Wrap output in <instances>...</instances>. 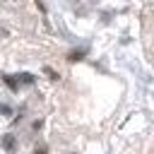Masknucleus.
Instances as JSON below:
<instances>
[{
  "label": "nucleus",
  "mask_w": 154,
  "mask_h": 154,
  "mask_svg": "<svg viewBox=\"0 0 154 154\" xmlns=\"http://www.w3.org/2000/svg\"><path fill=\"white\" fill-rule=\"evenodd\" d=\"M2 144H5V149H12V147H14V137H5Z\"/></svg>",
  "instance_id": "obj_1"
},
{
  "label": "nucleus",
  "mask_w": 154,
  "mask_h": 154,
  "mask_svg": "<svg viewBox=\"0 0 154 154\" xmlns=\"http://www.w3.org/2000/svg\"><path fill=\"white\" fill-rule=\"evenodd\" d=\"M43 72H46V75H48V77H51V79H58V72H55V70H51V67H46V70H43Z\"/></svg>",
  "instance_id": "obj_2"
},
{
  "label": "nucleus",
  "mask_w": 154,
  "mask_h": 154,
  "mask_svg": "<svg viewBox=\"0 0 154 154\" xmlns=\"http://www.w3.org/2000/svg\"><path fill=\"white\" fill-rule=\"evenodd\" d=\"M5 82H7V84H10V87H12V89H17V82H14V79H12V77H7V79H5Z\"/></svg>",
  "instance_id": "obj_3"
},
{
  "label": "nucleus",
  "mask_w": 154,
  "mask_h": 154,
  "mask_svg": "<svg viewBox=\"0 0 154 154\" xmlns=\"http://www.w3.org/2000/svg\"><path fill=\"white\" fill-rule=\"evenodd\" d=\"M36 154H46V147H38V149H36Z\"/></svg>",
  "instance_id": "obj_4"
}]
</instances>
